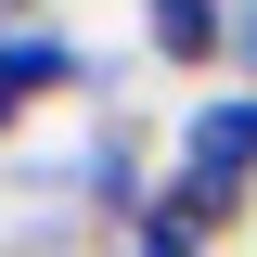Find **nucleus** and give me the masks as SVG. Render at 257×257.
<instances>
[{"label":"nucleus","mask_w":257,"mask_h":257,"mask_svg":"<svg viewBox=\"0 0 257 257\" xmlns=\"http://www.w3.org/2000/svg\"><path fill=\"white\" fill-rule=\"evenodd\" d=\"M155 155H167V128H155V116H128V103L90 128V142H77V206H90V231H103V244H116V231L167 193V167H155Z\"/></svg>","instance_id":"1"},{"label":"nucleus","mask_w":257,"mask_h":257,"mask_svg":"<svg viewBox=\"0 0 257 257\" xmlns=\"http://www.w3.org/2000/svg\"><path fill=\"white\" fill-rule=\"evenodd\" d=\"M167 167L180 180H219V193H257V90H193L180 116H167Z\"/></svg>","instance_id":"2"},{"label":"nucleus","mask_w":257,"mask_h":257,"mask_svg":"<svg viewBox=\"0 0 257 257\" xmlns=\"http://www.w3.org/2000/svg\"><path fill=\"white\" fill-rule=\"evenodd\" d=\"M142 64L167 77H231V0H142Z\"/></svg>","instance_id":"3"},{"label":"nucleus","mask_w":257,"mask_h":257,"mask_svg":"<svg viewBox=\"0 0 257 257\" xmlns=\"http://www.w3.org/2000/svg\"><path fill=\"white\" fill-rule=\"evenodd\" d=\"M103 257H206V231H193L180 206H167V193H155V206H142V219H128V231H116V244H103Z\"/></svg>","instance_id":"4"},{"label":"nucleus","mask_w":257,"mask_h":257,"mask_svg":"<svg viewBox=\"0 0 257 257\" xmlns=\"http://www.w3.org/2000/svg\"><path fill=\"white\" fill-rule=\"evenodd\" d=\"M231 90H257V0H231Z\"/></svg>","instance_id":"5"},{"label":"nucleus","mask_w":257,"mask_h":257,"mask_svg":"<svg viewBox=\"0 0 257 257\" xmlns=\"http://www.w3.org/2000/svg\"><path fill=\"white\" fill-rule=\"evenodd\" d=\"M13 142H26V103H13V90H0V167H13Z\"/></svg>","instance_id":"6"}]
</instances>
